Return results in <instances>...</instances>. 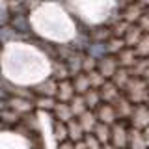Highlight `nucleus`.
<instances>
[{"label":"nucleus","instance_id":"nucleus-15","mask_svg":"<svg viewBox=\"0 0 149 149\" xmlns=\"http://www.w3.org/2000/svg\"><path fill=\"white\" fill-rule=\"evenodd\" d=\"M114 108H116V112H118V118H129L130 119V116H132V112H134L136 106H134L127 97L121 95L119 99L114 102Z\"/></svg>","mask_w":149,"mask_h":149},{"label":"nucleus","instance_id":"nucleus-13","mask_svg":"<svg viewBox=\"0 0 149 149\" xmlns=\"http://www.w3.org/2000/svg\"><path fill=\"white\" fill-rule=\"evenodd\" d=\"M67 130H69V140H71L73 143H78V142H84V138H86V130L82 129L80 121L77 118L71 119L67 123Z\"/></svg>","mask_w":149,"mask_h":149},{"label":"nucleus","instance_id":"nucleus-6","mask_svg":"<svg viewBox=\"0 0 149 149\" xmlns=\"http://www.w3.org/2000/svg\"><path fill=\"white\" fill-rule=\"evenodd\" d=\"M74 97H77V90H74V84L73 80H62L58 82V95H56V99L60 102H71Z\"/></svg>","mask_w":149,"mask_h":149},{"label":"nucleus","instance_id":"nucleus-22","mask_svg":"<svg viewBox=\"0 0 149 149\" xmlns=\"http://www.w3.org/2000/svg\"><path fill=\"white\" fill-rule=\"evenodd\" d=\"M9 24L13 26V30H17L19 34H24V32L30 30V17H26V15H13L11 19V22Z\"/></svg>","mask_w":149,"mask_h":149},{"label":"nucleus","instance_id":"nucleus-16","mask_svg":"<svg viewBox=\"0 0 149 149\" xmlns=\"http://www.w3.org/2000/svg\"><path fill=\"white\" fill-rule=\"evenodd\" d=\"M143 11L142 8H140V4H130V6H127V9L123 11V21H127L129 24H138L140 19H142Z\"/></svg>","mask_w":149,"mask_h":149},{"label":"nucleus","instance_id":"nucleus-34","mask_svg":"<svg viewBox=\"0 0 149 149\" xmlns=\"http://www.w3.org/2000/svg\"><path fill=\"white\" fill-rule=\"evenodd\" d=\"M142 132H143V138H146V142H147V146H149V127L146 130H142Z\"/></svg>","mask_w":149,"mask_h":149},{"label":"nucleus","instance_id":"nucleus-21","mask_svg":"<svg viewBox=\"0 0 149 149\" xmlns=\"http://www.w3.org/2000/svg\"><path fill=\"white\" fill-rule=\"evenodd\" d=\"M93 134H95L97 138H99V142L102 146H106V143L112 142V125H106V123H99L93 130Z\"/></svg>","mask_w":149,"mask_h":149},{"label":"nucleus","instance_id":"nucleus-9","mask_svg":"<svg viewBox=\"0 0 149 149\" xmlns=\"http://www.w3.org/2000/svg\"><path fill=\"white\" fill-rule=\"evenodd\" d=\"M99 91H101L102 102H108V104H114V102H116V101H118L119 97H121V90H119V88L116 86V84L112 82V80L106 82V84L101 88Z\"/></svg>","mask_w":149,"mask_h":149},{"label":"nucleus","instance_id":"nucleus-10","mask_svg":"<svg viewBox=\"0 0 149 149\" xmlns=\"http://www.w3.org/2000/svg\"><path fill=\"white\" fill-rule=\"evenodd\" d=\"M143 36H146V34H143V30L138 24H130L123 39H125V43H127V47H130V49H136V47L140 45V41L143 39Z\"/></svg>","mask_w":149,"mask_h":149},{"label":"nucleus","instance_id":"nucleus-23","mask_svg":"<svg viewBox=\"0 0 149 149\" xmlns=\"http://www.w3.org/2000/svg\"><path fill=\"white\" fill-rule=\"evenodd\" d=\"M84 99H86V104H88V108H90V110H97L102 104L101 91L99 90H93V88L86 93V95H84Z\"/></svg>","mask_w":149,"mask_h":149},{"label":"nucleus","instance_id":"nucleus-18","mask_svg":"<svg viewBox=\"0 0 149 149\" xmlns=\"http://www.w3.org/2000/svg\"><path fill=\"white\" fill-rule=\"evenodd\" d=\"M129 146L130 149H149L146 138H143V132L138 129H130L129 132Z\"/></svg>","mask_w":149,"mask_h":149},{"label":"nucleus","instance_id":"nucleus-32","mask_svg":"<svg viewBox=\"0 0 149 149\" xmlns=\"http://www.w3.org/2000/svg\"><path fill=\"white\" fill-rule=\"evenodd\" d=\"M58 149H74V143L71 140H67V142H63V143H58Z\"/></svg>","mask_w":149,"mask_h":149},{"label":"nucleus","instance_id":"nucleus-26","mask_svg":"<svg viewBox=\"0 0 149 149\" xmlns=\"http://www.w3.org/2000/svg\"><path fill=\"white\" fill-rule=\"evenodd\" d=\"M56 104H58V99L56 97H37L36 99V106L41 110H50L52 112L56 108Z\"/></svg>","mask_w":149,"mask_h":149},{"label":"nucleus","instance_id":"nucleus-29","mask_svg":"<svg viewBox=\"0 0 149 149\" xmlns=\"http://www.w3.org/2000/svg\"><path fill=\"white\" fill-rule=\"evenodd\" d=\"M136 52H138L140 58H149V34L143 36V39L136 47Z\"/></svg>","mask_w":149,"mask_h":149},{"label":"nucleus","instance_id":"nucleus-17","mask_svg":"<svg viewBox=\"0 0 149 149\" xmlns=\"http://www.w3.org/2000/svg\"><path fill=\"white\" fill-rule=\"evenodd\" d=\"M73 84H74V90H77V95H86V93L91 90L90 74H86V73L77 74V77L73 78Z\"/></svg>","mask_w":149,"mask_h":149},{"label":"nucleus","instance_id":"nucleus-25","mask_svg":"<svg viewBox=\"0 0 149 149\" xmlns=\"http://www.w3.org/2000/svg\"><path fill=\"white\" fill-rule=\"evenodd\" d=\"M69 104H71V110H73V116H74V118H80L84 112L90 110V108H88V104H86L84 95H77L71 102H69Z\"/></svg>","mask_w":149,"mask_h":149},{"label":"nucleus","instance_id":"nucleus-24","mask_svg":"<svg viewBox=\"0 0 149 149\" xmlns=\"http://www.w3.org/2000/svg\"><path fill=\"white\" fill-rule=\"evenodd\" d=\"M54 138L58 143H63L69 140V130H67V123H62V121H54V127H52Z\"/></svg>","mask_w":149,"mask_h":149},{"label":"nucleus","instance_id":"nucleus-11","mask_svg":"<svg viewBox=\"0 0 149 149\" xmlns=\"http://www.w3.org/2000/svg\"><path fill=\"white\" fill-rule=\"evenodd\" d=\"M52 114H54V121H62V123H69L71 119H74L69 102H60L58 101V104H56V108L52 110Z\"/></svg>","mask_w":149,"mask_h":149},{"label":"nucleus","instance_id":"nucleus-35","mask_svg":"<svg viewBox=\"0 0 149 149\" xmlns=\"http://www.w3.org/2000/svg\"><path fill=\"white\" fill-rule=\"evenodd\" d=\"M102 149H116V147H114V146H112V143H106V146H104V147H102Z\"/></svg>","mask_w":149,"mask_h":149},{"label":"nucleus","instance_id":"nucleus-20","mask_svg":"<svg viewBox=\"0 0 149 149\" xmlns=\"http://www.w3.org/2000/svg\"><path fill=\"white\" fill-rule=\"evenodd\" d=\"M130 78H132V73H130V69H127V67H119L118 73H116L114 78H112V82H114L116 86L119 88V90H125Z\"/></svg>","mask_w":149,"mask_h":149},{"label":"nucleus","instance_id":"nucleus-3","mask_svg":"<svg viewBox=\"0 0 149 149\" xmlns=\"http://www.w3.org/2000/svg\"><path fill=\"white\" fill-rule=\"evenodd\" d=\"M130 123H132V129L146 130L149 127V104H138L130 116Z\"/></svg>","mask_w":149,"mask_h":149},{"label":"nucleus","instance_id":"nucleus-2","mask_svg":"<svg viewBox=\"0 0 149 149\" xmlns=\"http://www.w3.org/2000/svg\"><path fill=\"white\" fill-rule=\"evenodd\" d=\"M121 67L119 62H118V56H104V58L99 60V67H97V71H99L102 77L106 78V80H112L114 78V74L118 73V69Z\"/></svg>","mask_w":149,"mask_h":149},{"label":"nucleus","instance_id":"nucleus-28","mask_svg":"<svg viewBox=\"0 0 149 149\" xmlns=\"http://www.w3.org/2000/svg\"><path fill=\"white\" fill-rule=\"evenodd\" d=\"M0 34H2V41H4V45H8L9 43V39H17V34L19 32L17 30H13V26L11 24H8V26H2L0 28Z\"/></svg>","mask_w":149,"mask_h":149},{"label":"nucleus","instance_id":"nucleus-30","mask_svg":"<svg viewBox=\"0 0 149 149\" xmlns=\"http://www.w3.org/2000/svg\"><path fill=\"white\" fill-rule=\"evenodd\" d=\"M84 143H86L88 149H102L104 146L99 142V138L95 136V134H86V138H84Z\"/></svg>","mask_w":149,"mask_h":149},{"label":"nucleus","instance_id":"nucleus-4","mask_svg":"<svg viewBox=\"0 0 149 149\" xmlns=\"http://www.w3.org/2000/svg\"><path fill=\"white\" fill-rule=\"evenodd\" d=\"M129 132L130 130L123 123H114L112 125V146L116 149H125L129 146Z\"/></svg>","mask_w":149,"mask_h":149},{"label":"nucleus","instance_id":"nucleus-5","mask_svg":"<svg viewBox=\"0 0 149 149\" xmlns=\"http://www.w3.org/2000/svg\"><path fill=\"white\" fill-rule=\"evenodd\" d=\"M97 114V119H99V123H106V125H114L118 123V112H116L114 104H108V102H102L99 108L95 110Z\"/></svg>","mask_w":149,"mask_h":149},{"label":"nucleus","instance_id":"nucleus-8","mask_svg":"<svg viewBox=\"0 0 149 149\" xmlns=\"http://www.w3.org/2000/svg\"><path fill=\"white\" fill-rule=\"evenodd\" d=\"M138 60H140V56L136 52V49H130V47H125V49L118 54L119 65L121 67H127V69H132L134 65L138 63Z\"/></svg>","mask_w":149,"mask_h":149},{"label":"nucleus","instance_id":"nucleus-7","mask_svg":"<svg viewBox=\"0 0 149 149\" xmlns=\"http://www.w3.org/2000/svg\"><path fill=\"white\" fill-rule=\"evenodd\" d=\"M34 91L37 93V97H56L58 95V80L47 78V80L37 84L34 88Z\"/></svg>","mask_w":149,"mask_h":149},{"label":"nucleus","instance_id":"nucleus-1","mask_svg":"<svg viewBox=\"0 0 149 149\" xmlns=\"http://www.w3.org/2000/svg\"><path fill=\"white\" fill-rule=\"evenodd\" d=\"M125 93H127L125 97L132 104H146L149 101V84L143 77H132L125 88Z\"/></svg>","mask_w":149,"mask_h":149},{"label":"nucleus","instance_id":"nucleus-31","mask_svg":"<svg viewBox=\"0 0 149 149\" xmlns=\"http://www.w3.org/2000/svg\"><path fill=\"white\" fill-rule=\"evenodd\" d=\"M138 26L143 30V34H149V13H143L142 19H140V22H138Z\"/></svg>","mask_w":149,"mask_h":149},{"label":"nucleus","instance_id":"nucleus-36","mask_svg":"<svg viewBox=\"0 0 149 149\" xmlns=\"http://www.w3.org/2000/svg\"><path fill=\"white\" fill-rule=\"evenodd\" d=\"M147 104H149V101H147Z\"/></svg>","mask_w":149,"mask_h":149},{"label":"nucleus","instance_id":"nucleus-27","mask_svg":"<svg viewBox=\"0 0 149 149\" xmlns=\"http://www.w3.org/2000/svg\"><path fill=\"white\" fill-rule=\"evenodd\" d=\"M11 15H9V6H8V0H2V8H0V24L8 26L11 22Z\"/></svg>","mask_w":149,"mask_h":149},{"label":"nucleus","instance_id":"nucleus-14","mask_svg":"<svg viewBox=\"0 0 149 149\" xmlns=\"http://www.w3.org/2000/svg\"><path fill=\"white\" fill-rule=\"evenodd\" d=\"M36 102H32V99H26V97H9V108H11L13 112H30L32 108H34Z\"/></svg>","mask_w":149,"mask_h":149},{"label":"nucleus","instance_id":"nucleus-19","mask_svg":"<svg viewBox=\"0 0 149 149\" xmlns=\"http://www.w3.org/2000/svg\"><path fill=\"white\" fill-rule=\"evenodd\" d=\"M90 56H93L95 60H101L104 56H108V43H102V41H91V45L86 50Z\"/></svg>","mask_w":149,"mask_h":149},{"label":"nucleus","instance_id":"nucleus-33","mask_svg":"<svg viewBox=\"0 0 149 149\" xmlns=\"http://www.w3.org/2000/svg\"><path fill=\"white\" fill-rule=\"evenodd\" d=\"M74 149H88V147L84 142H78V143H74Z\"/></svg>","mask_w":149,"mask_h":149},{"label":"nucleus","instance_id":"nucleus-12","mask_svg":"<svg viewBox=\"0 0 149 149\" xmlns=\"http://www.w3.org/2000/svg\"><path fill=\"white\" fill-rule=\"evenodd\" d=\"M77 119L80 121V125H82V129L86 130V134H93L95 127L99 125V119H97L95 110H88V112H84L80 118H77Z\"/></svg>","mask_w":149,"mask_h":149}]
</instances>
